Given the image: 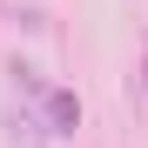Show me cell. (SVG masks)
Masks as SVG:
<instances>
[{
    "instance_id": "obj_1",
    "label": "cell",
    "mask_w": 148,
    "mask_h": 148,
    "mask_svg": "<svg viewBox=\"0 0 148 148\" xmlns=\"http://www.w3.org/2000/svg\"><path fill=\"white\" fill-rule=\"evenodd\" d=\"M47 114H54V135H67L74 121H81V101H67V94H47Z\"/></svg>"
}]
</instances>
